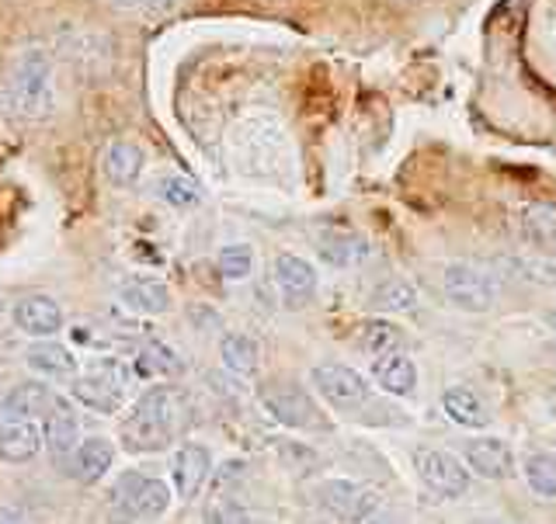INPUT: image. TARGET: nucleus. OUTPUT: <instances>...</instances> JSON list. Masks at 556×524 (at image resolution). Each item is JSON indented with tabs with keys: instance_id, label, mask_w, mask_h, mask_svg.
Segmentation results:
<instances>
[{
	"instance_id": "1",
	"label": "nucleus",
	"mask_w": 556,
	"mask_h": 524,
	"mask_svg": "<svg viewBox=\"0 0 556 524\" xmlns=\"http://www.w3.org/2000/svg\"><path fill=\"white\" fill-rule=\"evenodd\" d=\"M185 396L174 386H153L136 399L132 413L118 424V442L129 451H164L185 427Z\"/></svg>"
},
{
	"instance_id": "2",
	"label": "nucleus",
	"mask_w": 556,
	"mask_h": 524,
	"mask_svg": "<svg viewBox=\"0 0 556 524\" xmlns=\"http://www.w3.org/2000/svg\"><path fill=\"white\" fill-rule=\"evenodd\" d=\"M8 108L25 122H46L56 112V69L46 49H22L11 63L8 87H4Z\"/></svg>"
},
{
	"instance_id": "3",
	"label": "nucleus",
	"mask_w": 556,
	"mask_h": 524,
	"mask_svg": "<svg viewBox=\"0 0 556 524\" xmlns=\"http://www.w3.org/2000/svg\"><path fill=\"white\" fill-rule=\"evenodd\" d=\"M257 396H261V407H265L278 424L295 427V431H327L330 427L324 410L313 404V396L303 386H295V382H282V379L265 382V386L257 389Z\"/></svg>"
},
{
	"instance_id": "4",
	"label": "nucleus",
	"mask_w": 556,
	"mask_h": 524,
	"mask_svg": "<svg viewBox=\"0 0 556 524\" xmlns=\"http://www.w3.org/2000/svg\"><path fill=\"white\" fill-rule=\"evenodd\" d=\"M126 369L115 361V358H101L91 361L87 369L74 379V399L84 404L87 410H98V413H115L122 407V396H126Z\"/></svg>"
},
{
	"instance_id": "5",
	"label": "nucleus",
	"mask_w": 556,
	"mask_h": 524,
	"mask_svg": "<svg viewBox=\"0 0 556 524\" xmlns=\"http://www.w3.org/2000/svg\"><path fill=\"white\" fill-rule=\"evenodd\" d=\"M317 497H320V508L338 517L341 524H362L376 517L379 511V490L376 486H365V483H352V480H327L317 486Z\"/></svg>"
},
{
	"instance_id": "6",
	"label": "nucleus",
	"mask_w": 556,
	"mask_h": 524,
	"mask_svg": "<svg viewBox=\"0 0 556 524\" xmlns=\"http://www.w3.org/2000/svg\"><path fill=\"white\" fill-rule=\"evenodd\" d=\"M115 500L126 521H153L170 508V490L164 480L126 473L115 486Z\"/></svg>"
},
{
	"instance_id": "7",
	"label": "nucleus",
	"mask_w": 556,
	"mask_h": 524,
	"mask_svg": "<svg viewBox=\"0 0 556 524\" xmlns=\"http://www.w3.org/2000/svg\"><path fill=\"white\" fill-rule=\"evenodd\" d=\"M442 289L448 295V303L466 312H483L497 303L494 278L473 265H448L442 274Z\"/></svg>"
},
{
	"instance_id": "8",
	"label": "nucleus",
	"mask_w": 556,
	"mask_h": 524,
	"mask_svg": "<svg viewBox=\"0 0 556 524\" xmlns=\"http://www.w3.org/2000/svg\"><path fill=\"white\" fill-rule=\"evenodd\" d=\"M313 386L327 399L334 410H355L369 399V382L365 375H358L352 365L341 361H324L313 369Z\"/></svg>"
},
{
	"instance_id": "9",
	"label": "nucleus",
	"mask_w": 556,
	"mask_h": 524,
	"mask_svg": "<svg viewBox=\"0 0 556 524\" xmlns=\"http://www.w3.org/2000/svg\"><path fill=\"white\" fill-rule=\"evenodd\" d=\"M417 476L428 486L434 497H463L469 490V469L442 448H428L417 456Z\"/></svg>"
},
{
	"instance_id": "10",
	"label": "nucleus",
	"mask_w": 556,
	"mask_h": 524,
	"mask_svg": "<svg viewBox=\"0 0 556 524\" xmlns=\"http://www.w3.org/2000/svg\"><path fill=\"white\" fill-rule=\"evenodd\" d=\"M271 278L286 309H303L317 295V271L300 254H278L271 265Z\"/></svg>"
},
{
	"instance_id": "11",
	"label": "nucleus",
	"mask_w": 556,
	"mask_h": 524,
	"mask_svg": "<svg viewBox=\"0 0 556 524\" xmlns=\"http://www.w3.org/2000/svg\"><path fill=\"white\" fill-rule=\"evenodd\" d=\"M208 473H213V456H208V448L188 442L174 451L170 476H174V490H178L181 500H195L202 494Z\"/></svg>"
},
{
	"instance_id": "12",
	"label": "nucleus",
	"mask_w": 556,
	"mask_h": 524,
	"mask_svg": "<svg viewBox=\"0 0 556 524\" xmlns=\"http://www.w3.org/2000/svg\"><path fill=\"white\" fill-rule=\"evenodd\" d=\"M466 469H473L483 480H508L515 473V451L501 438H477L466 442Z\"/></svg>"
},
{
	"instance_id": "13",
	"label": "nucleus",
	"mask_w": 556,
	"mask_h": 524,
	"mask_svg": "<svg viewBox=\"0 0 556 524\" xmlns=\"http://www.w3.org/2000/svg\"><path fill=\"white\" fill-rule=\"evenodd\" d=\"M14 327L28 337H52L56 330H63V309L49 295H25L14 306Z\"/></svg>"
},
{
	"instance_id": "14",
	"label": "nucleus",
	"mask_w": 556,
	"mask_h": 524,
	"mask_svg": "<svg viewBox=\"0 0 556 524\" xmlns=\"http://www.w3.org/2000/svg\"><path fill=\"white\" fill-rule=\"evenodd\" d=\"M112 462H115V445L109 438H87V442L77 445L74 456L66 459V473L74 476L77 483L91 486V483H98L104 473H109Z\"/></svg>"
},
{
	"instance_id": "15",
	"label": "nucleus",
	"mask_w": 556,
	"mask_h": 524,
	"mask_svg": "<svg viewBox=\"0 0 556 524\" xmlns=\"http://www.w3.org/2000/svg\"><path fill=\"white\" fill-rule=\"evenodd\" d=\"M46 448H49V456L52 459H70L77 451L80 445V421H77V413L70 410L66 399H56V407H52L46 413Z\"/></svg>"
},
{
	"instance_id": "16",
	"label": "nucleus",
	"mask_w": 556,
	"mask_h": 524,
	"mask_svg": "<svg viewBox=\"0 0 556 524\" xmlns=\"http://www.w3.org/2000/svg\"><path fill=\"white\" fill-rule=\"evenodd\" d=\"M42 445L46 434L35 421H8L0 427V459L4 462H31Z\"/></svg>"
},
{
	"instance_id": "17",
	"label": "nucleus",
	"mask_w": 556,
	"mask_h": 524,
	"mask_svg": "<svg viewBox=\"0 0 556 524\" xmlns=\"http://www.w3.org/2000/svg\"><path fill=\"white\" fill-rule=\"evenodd\" d=\"M60 396H52L42 382H22V386H14L4 404H0V413L8 417V421H31V417L39 413H49L52 407H56Z\"/></svg>"
},
{
	"instance_id": "18",
	"label": "nucleus",
	"mask_w": 556,
	"mask_h": 524,
	"mask_svg": "<svg viewBox=\"0 0 556 524\" xmlns=\"http://www.w3.org/2000/svg\"><path fill=\"white\" fill-rule=\"evenodd\" d=\"M372 379L379 389H387L393 396H410L417 386V369L404 352H393L372 361Z\"/></svg>"
},
{
	"instance_id": "19",
	"label": "nucleus",
	"mask_w": 556,
	"mask_h": 524,
	"mask_svg": "<svg viewBox=\"0 0 556 524\" xmlns=\"http://www.w3.org/2000/svg\"><path fill=\"white\" fill-rule=\"evenodd\" d=\"M122 303L139 317H161V312L170 309V289L156 282V278H136V282L122 289Z\"/></svg>"
},
{
	"instance_id": "20",
	"label": "nucleus",
	"mask_w": 556,
	"mask_h": 524,
	"mask_svg": "<svg viewBox=\"0 0 556 524\" xmlns=\"http://www.w3.org/2000/svg\"><path fill=\"white\" fill-rule=\"evenodd\" d=\"M143 164H147L143 150L132 146V143H112L109 150H104V156H101L104 178H109L112 184H118V188L136 184V178L143 174Z\"/></svg>"
},
{
	"instance_id": "21",
	"label": "nucleus",
	"mask_w": 556,
	"mask_h": 524,
	"mask_svg": "<svg viewBox=\"0 0 556 524\" xmlns=\"http://www.w3.org/2000/svg\"><path fill=\"white\" fill-rule=\"evenodd\" d=\"M521 230H526L532 251L556 257V205H546V202L529 205L526 219H521Z\"/></svg>"
},
{
	"instance_id": "22",
	"label": "nucleus",
	"mask_w": 556,
	"mask_h": 524,
	"mask_svg": "<svg viewBox=\"0 0 556 524\" xmlns=\"http://www.w3.org/2000/svg\"><path fill=\"white\" fill-rule=\"evenodd\" d=\"M442 410L452 424H459L466 431H480L486 427V410L480 404V396L473 389H466V386H452L442 393Z\"/></svg>"
},
{
	"instance_id": "23",
	"label": "nucleus",
	"mask_w": 556,
	"mask_h": 524,
	"mask_svg": "<svg viewBox=\"0 0 556 524\" xmlns=\"http://www.w3.org/2000/svg\"><path fill=\"white\" fill-rule=\"evenodd\" d=\"M219 358L223 365L230 369L233 375H243V379H251L257 372V365H261V347L254 337L248 334H226L219 341Z\"/></svg>"
},
{
	"instance_id": "24",
	"label": "nucleus",
	"mask_w": 556,
	"mask_h": 524,
	"mask_svg": "<svg viewBox=\"0 0 556 524\" xmlns=\"http://www.w3.org/2000/svg\"><path fill=\"white\" fill-rule=\"evenodd\" d=\"M28 365L35 372H42L49 379H70L77 375V358L66 352L63 344H35L28 347Z\"/></svg>"
},
{
	"instance_id": "25",
	"label": "nucleus",
	"mask_w": 556,
	"mask_h": 524,
	"mask_svg": "<svg viewBox=\"0 0 556 524\" xmlns=\"http://www.w3.org/2000/svg\"><path fill=\"white\" fill-rule=\"evenodd\" d=\"M178 372H181V361H178V355H174L167 344L147 341L143 347H139L136 375H143V379H167V375H178Z\"/></svg>"
},
{
	"instance_id": "26",
	"label": "nucleus",
	"mask_w": 556,
	"mask_h": 524,
	"mask_svg": "<svg viewBox=\"0 0 556 524\" xmlns=\"http://www.w3.org/2000/svg\"><path fill=\"white\" fill-rule=\"evenodd\" d=\"M400 337H404V334H400V327L390 323V320H369V323L358 327V347L365 355H372V358L393 355Z\"/></svg>"
},
{
	"instance_id": "27",
	"label": "nucleus",
	"mask_w": 556,
	"mask_h": 524,
	"mask_svg": "<svg viewBox=\"0 0 556 524\" xmlns=\"http://www.w3.org/2000/svg\"><path fill=\"white\" fill-rule=\"evenodd\" d=\"M521 473H526V483L535 497H556V459L546 456V451H535V456L526 459L521 465Z\"/></svg>"
},
{
	"instance_id": "28",
	"label": "nucleus",
	"mask_w": 556,
	"mask_h": 524,
	"mask_svg": "<svg viewBox=\"0 0 556 524\" xmlns=\"http://www.w3.org/2000/svg\"><path fill=\"white\" fill-rule=\"evenodd\" d=\"M372 306L379 312H410L417 306V292L404 278H390L387 285H379L372 292Z\"/></svg>"
},
{
	"instance_id": "29",
	"label": "nucleus",
	"mask_w": 556,
	"mask_h": 524,
	"mask_svg": "<svg viewBox=\"0 0 556 524\" xmlns=\"http://www.w3.org/2000/svg\"><path fill=\"white\" fill-rule=\"evenodd\" d=\"M156 195H161L174 208H188V205H195L202 199V191H199L195 181L185 178V174H167V178L156 181Z\"/></svg>"
},
{
	"instance_id": "30",
	"label": "nucleus",
	"mask_w": 556,
	"mask_h": 524,
	"mask_svg": "<svg viewBox=\"0 0 556 524\" xmlns=\"http://www.w3.org/2000/svg\"><path fill=\"white\" fill-rule=\"evenodd\" d=\"M216 268L223 278H230V282H240V278H248L251 268H254V251L248 243H233V247H223L219 257H216Z\"/></svg>"
},
{
	"instance_id": "31",
	"label": "nucleus",
	"mask_w": 556,
	"mask_h": 524,
	"mask_svg": "<svg viewBox=\"0 0 556 524\" xmlns=\"http://www.w3.org/2000/svg\"><path fill=\"white\" fill-rule=\"evenodd\" d=\"M109 4L126 8V11H164L178 4V0H109Z\"/></svg>"
},
{
	"instance_id": "32",
	"label": "nucleus",
	"mask_w": 556,
	"mask_h": 524,
	"mask_svg": "<svg viewBox=\"0 0 556 524\" xmlns=\"http://www.w3.org/2000/svg\"><path fill=\"white\" fill-rule=\"evenodd\" d=\"M0 524H25V517L22 514H17V511H0Z\"/></svg>"
},
{
	"instance_id": "33",
	"label": "nucleus",
	"mask_w": 556,
	"mask_h": 524,
	"mask_svg": "<svg viewBox=\"0 0 556 524\" xmlns=\"http://www.w3.org/2000/svg\"><path fill=\"white\" fill-rule=\"evenodd\" d=\"M362 524H393V521H387V517H369V521H362Z\"/></svg>"
},
{
	"instance_id": "34",
	"label": "nucleus",
	"mask_w": 556,
	"mask_h": 524,
	"mask_svg": "<svg viewBox=\"0 0 556 524\" xmlns=\"http://www.w3.org/2000/svg\"><path fill=\"white\" fill-rule=\"evenodd\" d=\"M546 320H549V327L556 330V312H549V317H546Z\"/></svg>"
}]
</instances>
